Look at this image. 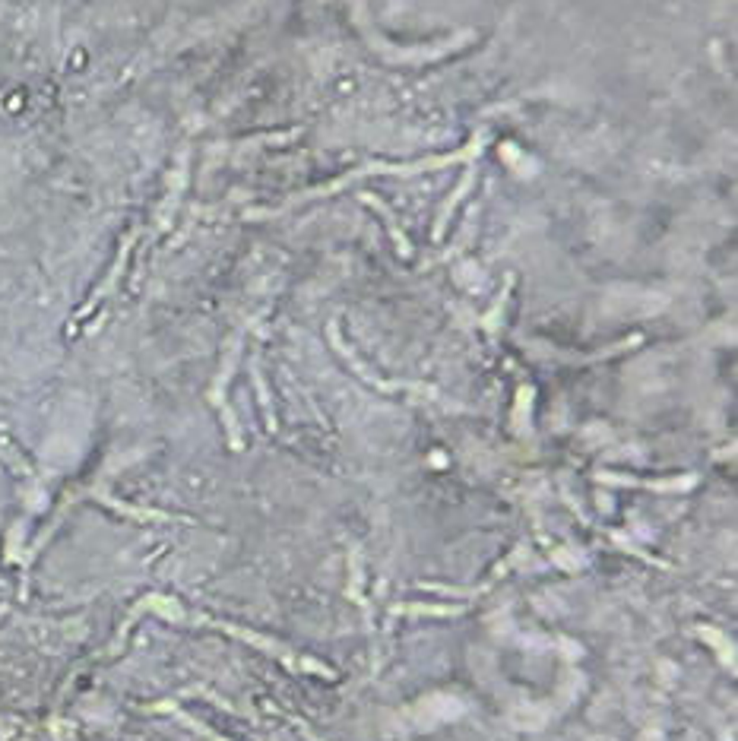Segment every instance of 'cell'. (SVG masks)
I'll use <instances>...</instances> for the list:
<instances>
[{
  "instance_id": "cell-1",
  "label": "cell",
  "mask_w": 738,
  "mask_h": 741,
  "mask_svg": "<svg viewBox=\"0 0 738 741\" xmlns=\"http://www.w3.org/2000/svg\"><path fill=\"white\" fill-rule=\"evenodd\" d=\"M175 622H194V624H213V628H219V631H225V634H232V637H242L244 643H250V647H257V649H263L267 656H276L279 662H286V666L292 668V672H317V675H333L327 666H321V662H314V659H304V656H295L289 647H282V643H276V640H269V637H263V634H257V631H248V628H238V624H225V622H213V618H190L188 612H178V618Z\"/></svg>"
},
{
  "instance_id": "cell-2",
  "label": "cell",
  "mask_w": 738,
  "mask_h": 741,
  "mask_svg": "<svg viewBox=\"0 0 738 741\" xmlns=\"http://www.w3.org/2000/svg\"><path fill=\"white\" fill-rule=\"evenodd\" d=\"M599 481H609V485H634V488H646V491H688L691 485H698V475H685V479H663V481H640L631 479V475H615V472H599Z\"/></svg>"
},
{
  "instance_id": "cell-3",
  "label": "cell",
  "mask_w": 738,
  "mask_h": 741,
  "mask_svg": "<svg viewBox=\"0 0 738 741\" xmlns=\"http://www.w3.org/2000/svg\"><path fill=\"white\" fill-rule=\"evenodd\" d=\"M463 612H466V605H418V602L390 608L393 618H400V614H431V618H450V614H463Z\"/></svg>"
},
{
  "instance_id": "cell-4",
  "label": "cell",
  "mask_w": 738,
  "mask_h": 741,
  "mask_svg": "<svg viewBox=\"0 0 738 741\" xmlns=\"http://www.w3.org/2000/svg\"><path fill=\"white\" fill-rule=\"evenodd\" d=\"M153 710H159V713H162V710H168V713H175V716H178V719H181V722H184V726H190V728H194V732H197V735H203V738H209V741H229V738H222V735H215V732H213V728H209V726H203V722H197V719H190V716H188V713H184V710H181V707H175V703H155V707H153Z\"/></svg>"
},
{
  "instance_id": "cell-5",
  "label": "cell",
  "mask_w": 738,
  "mask_h": 741,
  "mask_svg": "<svg viewBox=\"0 0 738 741\" xmlns=\"http://www.w3.org/2000/svg\"><path fill=\"white\" fill-rule=\"evenodd\" d=\"M368 207H374V209H381L383 216H387V228H390V234H393V241H396V247H400V254H409V241L400 234V228H396V222H393V216H390V209L383 207V203H377L374 197H362Z\"/></svg>"
},
{
  "instance_id": "cell-6",
  "label": "cell",
  "mask_w": 738,
  "mask_h": 741,
  "mask_svg": "<svg viewBox=\"0 0 738 741\" xmlns=\"http://www.w3.org/2000/svg\"><path fill=\"white\" fill-rule=\"evenodd\" d=\"M698 634L707 637V643L719 649V656H723L725 666H732V662H735V653H732V647H723V634H716L713 628H698Z\"/></svg>"
},
{
  "instance_id": "cell-7",
  "label": "cell",
  "mask_w": 738,
  "mask_h": 741,
  "mask_svg": "<svg viewBox=\"0 0 738 741\" xmlns=\"http://www.w3.org/2000/svg\"><path fill=\"white\" fill-rule=\"evenodd\" d=\"M254 377H257V390H260V400H263V415H267V425L269 431H276V419H273V409H269V393H267V384H263L260 371L254 367Z\"/></svg>"
}]
</instances>
